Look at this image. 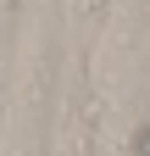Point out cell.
<instances>
[{
  "instance_id": "1",
  "label": "cell",
  "mask_w": 150,
  "mask_h": 156,
  "mask_svg": "<svg viewBox=\"0 0 150 156\" xmlns=\"http://www.w3.org/2000/svg\"><path fill=\"white\" fill-rule=\"evenodd\" d=\"M128 151H134V156H150V123H139V128H134V140H128Z\"/></svg>"
},
{
  "instance_id": "2",
  "label": "cell",
  "mask_w": 150,
  "mask_h": 156,
  "mask_svg": "<svg viewBox=\"0 0 150 156\" xmlns=\"http://www.w3.org/2000/svg\"><path fill=\"white\" fill-rule=\"evenodd\" d=\"M11 6H17V0H0V11H11Z\"/></svg>"
}]
</instances>
